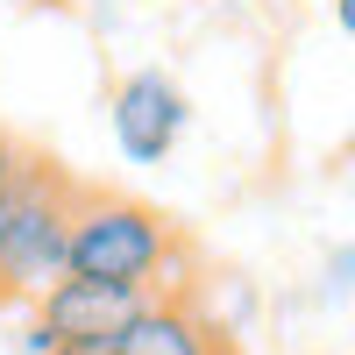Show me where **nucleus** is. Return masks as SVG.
Segmentation results:
<instances>
[{
	"label": "nucleus",
	"instance_id": "nucleus-1",
	"mask_svg": "<svg viewBox=\"0 0 355 355\" xmlns=\"http://www.w3.org/2000/svg\"><path fill=\"white\" fill-rule=\"evenodd\" d=\"M164 263H178V234L157 206H142L128 192H85L71 199V234H64V277H93V284H121L142 291L164 277Z\"/></svg>",
	"mask_w": 355,
	"mask_h": 355
},
{
	"label": "nucleus",
	"instance_id": "nucleus-2",
	"mask_svg": "<svg viewBox=\"0 0 355 355\" xmlns=\"http://www.w3.org/2000/svg\"><path fill=\"white\" fill-rule=\"evenodd\" d=\"M78 185L50 157H21L0 192V299H43L64 284V234Z\"/></svg>",
	"mask_w": 355,
	"mask_h": 355
},
{
	"label": "nucleus",
	"instance_id": "nucleus-3",
	"mask_svg": "<svg viewBox=\"0 0 355 355\" xmlns=\"http://www.w3.org/2000/svg\"><path fill=\"white\" fill-rule=\"evenodd\" d=\"M107 114H114V142H121V157L164 164L178 150V135H185V121H192V100H185V85H178L164 64H142V71H128L121 85H114Z\"/></svg>",
	"mask_w": 355,
	"mask_h": 355
},
{
	"label": "nucleus",
	"instance_id": "nucleus-4",
	"mask_svg": "<svg viewBox=\"0 0 355 355\" xmlns=\"http://www.w3.org/2000/svg\"><path fill=\"white\" fill-rule=\"evenodd\" d=\"M142 291H121V284H93V277H64L36 299V327L57 341V355H107L114 334L135 320Z\"/></svg>",
	"mask_w": 355,
	"mask_h": 355
},
{
	"label": "nucleus",
	"instance_id": "nucleus-5",
	"mask_svg": "<svg viewBox=\"0 0 355 355\" xmlns=\"http://www.w3.org/2000/svg\"><path fill=\"white\" fill-rule=\"evenodd\" d=\"M107 355H234V341L220 320H206L192 306V291H164V299L150 291Z\"/></svg>",
	"mask_w": 355,
	"mask_h": 355
},
{
	"label": "nucleus",
	"instance_id": "nucleus-6",
	"mask_svg": "<svg viewBox=\"0 0 355 355\" xmlns=\"http://www.w3.org/2000/svg\"><path fill=\"white\" fill-rule=\"evenodd\" d=\"M327 291H355V242L327 249Z\"/></svg>",
	"mask_w": 355,
	"mask_h": 355
},
{
	"label": "nucleus",
	"instance_id": "nucleus-7",
	"mask_svg": "<svg viewBox=\"0 0 355 355\" xmlns=\"http://www.w3.org/2000/svg\"><path fill=\"white\" fill-rule=\"evenodd\" d=\"M21 171V150H15V135L8 128H0V192H8V178Z\"/></svg>",
	"mask_w": 355,
	"mask_h": 355
},
{
	"label": "nucleus",
	"instance_id": "nucleus-8",
	"mask_svg": "<svg viewBox=\"0 0 355 355\" xmlns=\"http://www.w3.org/2000/svg\"><path fill=\"white\" fill-rule=\"evenodd\" d=\"M334 21H341V36H355V0H334Z\"/></svg>",
	"mask_w": 355,
	"mask_h": 355
},
{
	"label": "nucleus",
	"instance_id": "nucleus-9",
	"mask_svg": "<svg viewBox=\"0 0 355 355\" xmlns=\"http://www.w3.org/2000/svg\"><path fill=\"white\" fill-rule=\"evenodd\" d=\"M64 355H71V348H64Z\"/></svg>",
	"mask_w": 355,
	"mask_h": 355
}]
</instances>
